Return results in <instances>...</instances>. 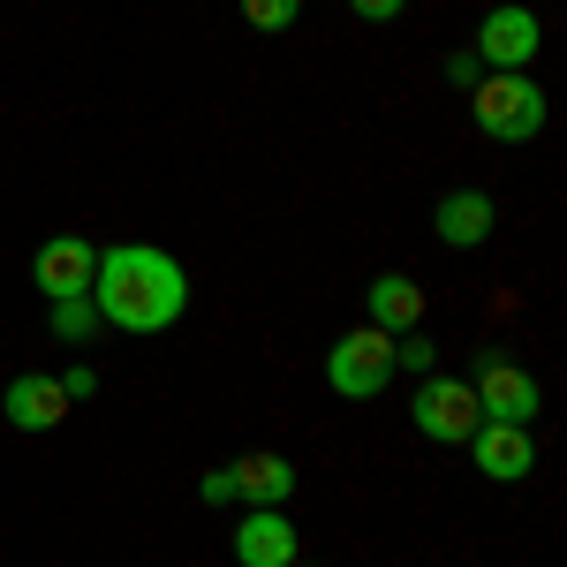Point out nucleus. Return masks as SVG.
<instances>
[{"instance_id":"nucleus-1","label":"nucleus","mask_w":567,"mask_h":567,"mask_svg":"<svg viewBox=\"0 0 567 567\" xmlns=\"http://www.w3.org/2000/svg\"><path fill=\"white\" fill-rule=\"evenodd\" d=\"M91 303H99L106 326H122V333H167V326H182V310H189V272L159 243H114V250H99Z\"/></svg>"},{"instance_id":"nucleus-2","label":"nucleus","mask_w":567,"mask_h":567,"mask_svg":"<svg viewBox=\"0 0 567 567\" xmlns=\"http://www.w3.org/2000/svg\"><path fill=\"white\" fill-rule=\"evenodd\" d=\"M470 114H477V130L492 144H529V136L545 130V91L529 84V76H507V69H492L470 84Z\"/></svg>"},{"instance_id":"nucleus-3","label":"nucleus","mask_w":567,"mask_h":567,"mask_svg":"<svg viewBox=\"0 0 567 567\" xmlns=\"http://www.w3.org/2000/svg\"><path fill=\"white\" fill-rule=\"evenodd\" d=\"M386 379H393V333H379V326H355L326 349V386L341 401H379Z\"/></svg>"},{"instance_id":"nucleus-4","label":"nucleus","mask_w":567,"mask_h":567,"mask_svg":"<svg viewBox=\"0 0 567 567\" xmlns=\"http://www.w3.org/2000/svg\"><path fill=\"white\" fill-rule=\"evenodd\" d=\"M537 45H545L537 8H523V0H499V8H484L477 45H470V53H477V61H492V69H507V76H529Z\"/></svg>"},{"instance_id":"nucleus-5","label":"nucleus","mask_w":567,"mask_h":567,"mask_svg":"<svg viewBox=\"0 0 567 567\" xmlns=\"http://www.w3.org/2000/svg\"><path fill=\"white\" fill-rule=\"evenodd\" d=\"M409 416H416V432L439 439V446H462V439L484 424L477 393H470V379H446V371H432L424 386L409 393Z\"/></svg>"},{"instance_id":"nucleus-6","label":"nucleus","mask_w":567,"mask_h":567,"mask_svg":"<svg viewBox=\"0 0 567 567\" xmlns=\"http://www.w3.org/2000/svg\"><path fill=\"white\" fill-rule=\"evenodd\" d=\"M462 446H470V462H477L492 484H523L529 470H537V439H529V424H499V416H484Z\"/></svg>"},{"instance_id":"nucleus-7","label":"nucleus","mask_w":567,"mask_h":567,"mask_svg":"<svg viewBox=\"0 0 567 567\" xmlns=\"http://www.w3.org/2000/svg\"><path fill=\"white\" fill-rule=\"evenodd\" d=\"M470 393H477L484 416H499V424H529V416H537V379H529L515 355H484Z\"/></svg>"},{"instance_id":"nucleus-8","label":"nucleus","mask_w":567,"mask_h":567,"mask_svg":"<svg viewBox=\"0 0 567 567\" xmlns=\"http://www.w3.org/2000/svg\"><path fill=\"white\" fill-rule=\"evenodd\" d=\"M91 272H99V250H91L84 235H45L39 258H31V280H39L45 303H61V296H91Z\"/></svg>"},{"instance_id":"nucleus-9","label":"nucleus","mask_w":567,"mask_h":567,"mask_svg":"<svg viewBox=\"0 0 567 567\" xmlns=\"http://www.w3.org/2000/svg\"><path fill=\"white\" fill-rule=\"evenodd\" d=\"M69 393H61V379H45V371H23V379H8V393H0V416L16 424V432H53V424H69Z\"/></svg>"},{"instance_id":"nucleus-10","label":"nucleus","mask_w":567,"mask_h":567,"mask_svg":"<svg viewBox=\"0 0 567 567\" xmlns=\"http://www.w3.org/2000/svg\"><path fill=\"white\" fill-rule=\"evenodd\" d=\"M296 523L288 507H250L243 529H235V567H296Z\"/></svg>"},{"instance_id":"nucleus-11","label":"nucleus","mask_w":567,"mask_h":567,"mask_svg":"<svg viewBox=\"0 0 567 567\" xmlns=\"http://www.w3.org/2000/svg\"><path fill=\"white\" fill-rule=\"evenodd\" d=\"M492 227H499V205H492L484 189H446L439 213H432V235L446 243V250H484Z\"/></svg>"},{"instance_id":"nucleus-12","label":"nucleus","mask_w":567,"mask_h":567,"mask_svg":"<svg viewBox=\"0 0 567 567\" xmlns=\"http://www.w3.org/2000/svg\"><path fill=\"white\" fill-rule=\"evenodd\" d=\"M363 326H379V333H416V326H424V288H416L409 272H379Z\"/></svg>"},{"instance_id":"nucleus-13","label":"nucleus","mask_w":567,"mask_h":567,"mask_svg":"<svg viewBox=\"0 0 567 567\" xmlns=\"http://www.w3.org/2000/svg\"><path fill=\"white\" fill-rule=\"evenodd\" d=\"M288 492H296V462H288V454H243V462H235V499H250V507H288Z\"/></svg>"},{"instance_id":"nucleus-14","label":"nucleus","mask_w":567,"mask_h":567,"mask_svg":"<svg viewBox=\"0 0 567 567\" xmlns=\"http://www.w3.org/2000/svg\"><path fill=\"white\" fill-rule=\"evenodd\" d=\"M393 371H416V379H432L439 371V341L416 326V333H393Z\"/></svg>"},{"instance_id":"nucleus-15","label":"nucleus","mask_w":567,"mask_h":567,"mask_svg":"<svg viewBox=\"0 0 567 567\" xmlns=\"http://www.w3.org/2000/svg\"><path fill=\"white\" fill-rule=\"evenodd\" d=\"M53 333H61V341H91V333H99V303H91V296H61V303H53Z\"/></svg>"},{"instance_id":"nucleus-16","label":"nucleus","mask_w":567,"mask_h":567,"mask_svg":"<svg viewBox=\"0 0 567 567\" xmlns=\"http://www.w3.org/2000/svg\"><path fill=\"white\" fill-rule=\"evenodd\" d=\"M243 16H250L258 31H288V23L303 16V0H243Z\"/></svg>"},{"instance_id":"nucleus-17","label":"nucleus","mask_w":567,"mask_h":567,"mask_svg":"<svg viewBox=\"0 0 567 567\" xmlns=\"http://www.w3.org/2000/svg\"><path fill=\"white\" fill-rule=\"evenodd\" d=\"M197 499H205V507H227V499H235V470H205Z\"/></svg>"},{"instance_id":"nucleus-18","label":"nucleus","mask_w":567,"mask_h":567,"mask_svg":"<svg viewBox=\"0 0 567 567\" xmlns=\"http://www.w3.org/2000/svg\"><path fill=\"white\" fill-rule=\"evenodd\" d=\"M477 76H484V61L470 53V45H462V53H446V84H462V91H470Z\"/></svg>"},{"instance_id":"nucleus-19","label":"nucleus","mask_w":567,"mask_h":567,"mask_svg":"<svg viewBox=\"0 0 567 567\" xmlns=\"http://www.w3.org/2000/svg\"><path fill=\"white\" fill-rule=\"evenodd\" d=\"M61 393H69V401H91V393H99V371H84V363H76V371L61 379Z\"/></svg>"},{"instance_id":"nucleus-20","label":"nucleus","mask_w":567,"mask_h":567,"mask_svg":"<svg viewBox=\"0 0 567 567\" xmlns=\"http://www.w3.org/2000/svg\"><path fill=\"white\" fill-rule=\"evenodd\" d=\"M349 8L363 23H393V16H401V0H349Z\"/></svg>"},{"instance_id":"nucleus-21","label":"nucleus","mask_w":567,"mask_h":567,"mask_svg":"<svg viewBox=\"0 0 567 567\" xmlns=\"http://www.w3.org/2000/svg\"><path fill=\"white\" fill-rule=\"evenodd\" d=\"M296 567H303V560H296Z\"/></svg>"}]
</instances>
